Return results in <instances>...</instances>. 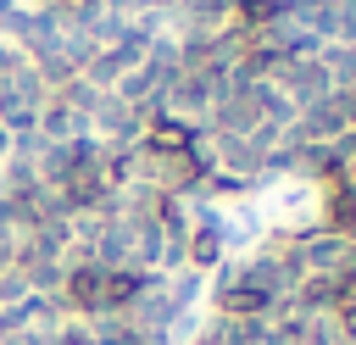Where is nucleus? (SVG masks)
<instances>
[{"instance_id":"obj_8","label":"nucleus","mask_w":356,"mask_h":345,"mask_svg":"<svg viewBox=\"0 0 356 345\" xmlns=\"http://www.w3.org/2000/svg\"><path fill=\"white\" fill-rule=\"evenodd\" d=\"M28 295V278H22V267H6L0 273V306H17Z\"/></svg>"},{"instance_id":"obj_5","label":"nucleus","mask_w":356,"mask_h":345,"mask_svg":"<svg viewBox=\"0 0 356 345\" xmlns=\"http://www.w3.org/2000/svg\"><path fill=\"white\" fill-rule=\"evenodd\" d=\"M317 61L328 67L334 89H356V45H323V50H317Z\"/></svg>"},{"instance_id":"obj_6","label":"nucleus","mask_w":356,"mask_h":345,"mask_svg":"<svg viewBox=\"0 0 356 345\" xmlns=\"http://www.w3.org/2000/svg\"><path fill=\"white\" fill-rule=\"evenodd\" d=\"M200 295H206V278H200L195 267H178V273H167V300H172V312H189Z\"/></svg>"},{"instance_id":"obj_2","label":"nucleus","mask_w":356,"mask_h":345,"mask_svg":"<svg viewBox=\"0 0 356 345\" xmlns=\"http://www.w3.org/2000/svg\"><path fill=\"white\" fill-rule=\"evenodd\" d=\"M89 128H106V134H111V145H139V139H145V111H139V106H128V100H117V95H106V100L95 106Z\"/></svg>"},{"instance_id":"obj_3","label":"nucleus","mask_w":356,"mask_h":345,"mask_svg":"<svg viewBox=\"0 0 356 345\" xmlns=\"http://www.w3.org/2000/svg\"><path fill=\"white\" fill-rule=\"evenodd\" d=\"M100 289H106V267L78 262V267H67L61 306H67V312H78V317H95V312H100Z\"/></svg>"},{"instance_id":"obj_4","label":"nucleus","mask_w":356,"mask_h":345,"mask_svg":"<svg viewBox=\"0 0 356 345\" xmlns=\"http://www.w3.org/2000/svg\"><path fill=\"white\" fill-rule=\"evenodd\" d=\"M323 228L328 234H345V239H356V195L345 189V184H328V195H323Z\"/></svg>"},{"instance_id":"obj_7","label":"nucleus","mask_w":356,"mask_h":345,"mask_svg":"<svg viewBox=\"0 0 356 345\" xmlns=\"http://www.w3.org/2000/svg\"><path fill=\"white\" fill-rule=\"evenodd\" d=\"M145 50H150V33H145L139 22H128V28H122V39L111 45V56H117V67H122V72L145 67Z\"/></svg>"},{"instance_id":"obj_1","label":"nucleus","mask_w":356,"mask_h":345,"mask_svg":"<svg viewBox=\"0 0 356 345\" xmlns=\"http://www.w3.org/2000/svg\"><path fill=\"white\" fill-rule=\"evenodd\" d=\"M273 89H278V95H289V100H295V111H306V106H317V100H328V95H334V78H328V67H323L317 56H289V61H278Z\"/></svg>"}]
</instances>
